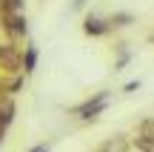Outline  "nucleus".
<instances>
[{
  "label": "nucleus",
  "mask_w": 154,
  "mask_h": 152,
  "mask_svg": "<svg viewBox=\"0 0 154 152\" xmlns=\"http://www.w3.org/2000/svg\"><path fill=\"white\" fill-rule=\"evenodd\" d=\"M0 17L11 34L26 32V17H23V3L20 0H0Z\"/></svg>",
  "instance_id": "nucleus-1"
},
{
  "label": "nucleus",
  "mask_w": 154,
  "mask_h": 152,
  "mask_svg": "<svg viewBox=\"0 0 154 152\" xmlns=\"http://www.w3.org/2000/svg\"><path fill=\"white\" fill-rule=\"evenodd\" d=\"M17 66H20V52H17L11 43H0V69L14 72Z\"/></svg>",
  "instance_id": "nucleus-2"
},
{
  "label": "nucleus",
  "mask_w": 154,
  "mask_h": 152,
  "mask_svg": "<svg viewBox=\"0 0 154 152\" xmlns=\"http://www.w3.org/2000/svg\"><path fill=\"white\" fill-rule=\"evenodd\" d=\"M106 109V95H97L94 101L83 103V106H77V118H94L97 112H103Z\"/></svg>",
  "instance_id": "nucleus-3"
},
{
  "label": "nucleus",
  "mask_w": 154,
  "mask_h": 152,
  "mask_svg": "<svg viewBox=\"0 0 154 152\" xmlns=\"http://www.w3.org/2000/svg\"><path fill=\"white\" fill-rule=\"evenodd\" d=\"M86 34H103L109 32V20H100V17H86Z\"/></svg>",
  "instance_id": "nucleus-4"
},
{
  "label": "nucleus",
  "mask_w": 154,
  "mask_h": 152,
  "mask_svg": "<svg viewBox=\"0 0 154 152\" xmlns=\"http://www.w3.org/2000/svg\"><path fill=\"white\" fill-rule=\"evenodd\" d=\"M134 147H137L140 152H154V138H151V135H143V132H137Z\"/></svg>",
  "instance_id": "nucleus-5"
},
{
  "label": "nucleus",
  "mask_w": 154,
  "mask_h": 152,
  "mask_svg": "<svg viewBox=\"0 0 154 152\" xmlns=\"http://www.w3.org/2000/svg\"><path fill=\"white\" fill-rule=\"evenodd\" d=\"M140 132H143V135H151V138H154V118H146L143 124H140Z\"/></svg>",
  "instance_id": "nucleus-6"
},
{
  "label": "nucleus",
  "mask_w": 154,
  "mask_h": 152,
  "mask_svg": "<svg viewBox=\"0 0 154 152\" xmlns=\"http://www.w3.org/2000/svg\"><path fill=\"white\" fill-rule=\"evenodd\" d=\"M77 3H83V0H77Z\"/></svg>",
  "instance_id": "nucleus-7"
},
{
  "label": "nucleus",
  "mask_w": 154,
  "mask_h": 152,
  "mask_svg": "<svg viewBox=\"0 0 154 152\" xmlns=\"http://www.w3.org/2000/svg\"><path fill=\"white\" fill-rule=\"evenodd\" d=\"M103 152H106V149H103Z\"/></svg>",
  "instance_id": "nucleus-8"
}]
</instances>
